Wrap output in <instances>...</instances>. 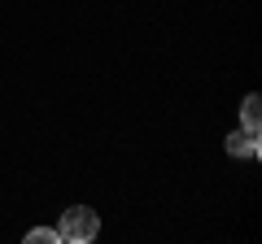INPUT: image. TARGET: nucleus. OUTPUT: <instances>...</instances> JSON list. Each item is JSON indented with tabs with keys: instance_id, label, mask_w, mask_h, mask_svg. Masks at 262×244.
Segmentation results:
<instances>
[{
	"instance_id": "f257e3e1",
	"label": "nucleus",
	"mask_w": 262,
	"mask_h": 244,
	"mask_svg": "<svg viewBox=\"0 0 262 244\" xmlns=\"http://www.w3.org/2000/svg\"><path fill=\"white\" fill-rule=\"evenodd\" d=\"M61 240H70V244H88V240H96V231H101V218H96V209H88V205H75V209H66L61 214Z\"/></svg>"
},
{
	"instance_id": "f03ea898",
	"label": "nucleus",
	"mask_w": 262,
	"mask_h": 244,
	"mask_svg": "<svg viewBox=\"0 0 262 244\" xmlns=\"http://www.w3.org/2000/svg\"><path fill=\"white\" fill-rule=\"evenodd\" d=\"M227 153L232 157H258V131H249V127L232 131L227 135Z\"/></svg>"
},
{
	"instance_id": "7ed1b4c3",
	"label": "nucleus",
	"mask_w": 262,
	"mask_h": 244,
	"mask_svg": "<svg viewBox=\"0 0 262 244\" xmlns=\"http://www.w3.org/2000/svg\"><path fill=\"white\" fill-rule=\"evenodd\" d=\"M258 105H262L258 96H245V105H241V118H245V127H249V131H258V113H262Z\"/></svg>"
},
{
	"instance_id": "20e7f679",
	"label": "nucleus",
	"mask_w": 262,
	"mask_h": 244,
	"mask_svg": "<svg viewBox=\"0 0 262 244\" xmlns=\"http://www.w3.org/2000/svg\"><path fill=\"white\" fill-rule=\"evenodd\" d=\"M61 240V231H53V227H35V231H27V244H57Z\"/></svg>"
}]
</instances>
